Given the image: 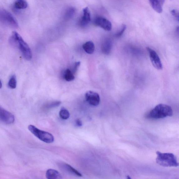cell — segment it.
I'll return each mask as SVG.
<instances>
[{"label":"cell","mask_w":179,"mask_h":179,"mask_svg":"<svg viewBox=\"0 0 179 179\" xmlns=\"http://www.w3.org/2000/svg\"><path fill=\"white\" fill-rule=\"evenodd\" d=\"M10 41L11 44L19 48L25 59L27 60H31L32 55L29 46L16 31H13L12 34Z\"/></svg>","instance_id":"1"},{"label":"cell","mask_w":179,"mask_h":179,"mask_svg":"<svg viewBox=\"0 0 179 179\" xmlns=\"http://www.w3.org/2000/svg\"><path fill=\"white\" fill-rule=\"evenodd\" d=\"M173 115L172 109L170 106L160 104L150 111L147 117L149 119H157L172 117Z\"/></svg>","instance_id":"2"},{"label":"cell","mask_w":179,"mask_h":179,"mask_svg":"<svg viewBox=\"0 0 179 179\" xmlns=\"http://www.w3.org/2000/svg\"><path fill=\"white\" fill-rule=\"evenodd\" d=\"M157 157L156 161L159 165L166 167H177L179 163L177 158L172 153L156 152Z\"/></svg>","instance_id":"3"},{"label":"cell","mask_w":179,"mask_h":179,"mask_svg":"<svg viewBox=\"0 0 179 179\" xmlns=\"http://www.w3.org/2000/svg\"><path fill=\"white\" fill-rule=\"evenodd\" d=\"M28 128L31 133L43 142L48 143L54 142V137L50 133L41 130L35 126L31 125H29Z\"/></svg>","instance_id":"4"},{"label":"cell","mask_w":179,"mask_h":179,"mask_svg":"<svg viewBox=\"0 0 179 179\" xmlns=\"http://www.w3.org/2000/svg\"><path fill=\"white\" fill-rule=\"evenodd\" d=\"M0 20L3 24L10 27L14 28L18 27V22L12 14L4 9H1L0 11Z\"/></svg>","instance_id":"5"},{"label":"cell","mask_w":179,"mask_h":179,"mask_svg":"<svg viewBox=\"0 0 179 179\" xmlns=\"http://www.w3.org/2000/svg\"><path fill=\"white\" fill-rule=\"evenodd\" d=\"M147 50L149 53L150 58L152 65L158 70H162L163 69L162 63L156 52L148 47H147Z\"/></svg>","instance_id":"6"},{"label":"cell","mask_w":179,"mask_h":179,"mask_svg":"<svg viewBox=\"0 0 179 179\" xmlns=\"http://www.w3.org/2000/svg\"><path fill=\"white\" fill-rule=\"evenodd\" d=\"M0 120L1 122L7 125L13 123L15 121V117L11 112L4 109L0 108Z\"/></svg>","instance_id":"7"},{"label":"cell","mask_w":179,"mask_h":179,"mask_svg":"<svg viewBox=\"0 0 179 179\" xmlns=\"http://www.w3.org/2000/svg\"><path fill=\"white\" fill-rule=\"evenodd\" d=\"M94 24L106 31H110L112 28L111 22L108 20L102 17H97L94 21Z\"/></svg>","instance_id":"8"},{"label":"cell","mask_w":179,"mask_h":179,"mask_svg":"<svg viewBox=\"0 0 179 179\" xmlns=\"http://www.w3.org/2000/svg\"><path fill=\"white\" fill-rule=\"evenodd\" d=\"M85 98L86 102L92 106H97L99 104L100 96L96 92L92 91L87 92L85 94Z\"/></svg>","instance_id":"9"},{"label":"cell","mask_w":179,"mask_h":179,"mask_svg":"<svg viewBox=\"0 0 179 179\" xmlns=\"http://www.w3.org/2000/svg\"><path fill=\"white\" fill-rule=\"evenodd\" d=\"M60 168L63 171L69 174L78 176L79 177H82V175L79 172L71 167L69 164L64 163H60L59 164Z\"/></svg>","instance_id":"10"},{"label":"cell","mask_w":179,"mask_h":179,"mask_svg":"<svg viewBox=\"0 0 179 179\" xmlns=\"http://www.w3.org/2000/svg\"><path fill=\"white\" fill-rule=\"evenodd\" d=\"M91 13L88 7H86L83 10V16L80 20V25L82 27L87 25L91 21Z\"/></svg>","instance_id":"11"},{"label":"cell","mask_w":179,"mask_h":179,"mask_svg":"<svg viewBox=\"0 0 179 179\" xmlns=\"http://www.w3.org/2000/svg\"><path fill=\"white\" fill-rule=\"evenodd\" d=\"M152 8L156 12L161 13L163 11V7L165 0H149Z\"/></svg>","instance_id":"12"},{"label":"cell","mask_w":179,"mask_h":179,"mask_svg":"<svg viewBox=\"0 0 179 179\" xmlns=\"http://www.w3.org/2000/svg\"><path fill=\"white\" fill-rule=\"evenodd\" d=\"M46 178L48 179H62V176L57 170L49 169L46 172Z\"/></svg>","instance_id":"13"},{"label":"cell","mask_w":179,"mask_h":179,"mask_svg":"<svg viewBox=\"0 0 179 179\" xmlns=\"http://www.w3.org/2000/svg\"><path fill=\"white\" fill-rule=\"evenodd\" d=\"M82 47L86 53L90 54H93L95 50L94 43L91 41L85 43L83 45Z\"/></svg>","instance_id":"14"},{"label":"cell","mask_w":179,"mask_h":179,"mask_svg":"<svg viewBox=\"0 0 179 179\" xmlns=\"http://www.w3.org/2000/svg\"><path fill=\"white\" fill-rule=\"evenodd\" d=\"M112 47V43L110 40L107 39L104 42L102 45V50L103 53L108 54L110 52Z\"/></svg>","instance_id":"15"},{"label":"cell","mask_w":179,"mask_h":179,"mask_svg":"<svg viewBox=\"0 0 179 179\" xmlns=\"http://www.w3.org/2000/svg\"><path fill=\"white\" fill-rule=\"evenodd\" d=\"M76 10L73 7H70L67 8L65 11L63 18L65 21H68L71 19L75 15Z\"/></svg>","instance_id":"16"},{"label":"cell","mask_w":179,"mask_h":179,"mask_svg":"<svg viewBox=\"0 0 179 179\" xmlns=\"http://www.w3.org/2000/svg\"><path fill=\"white\" fill-rule=\"evenodd\" d=\"M14 7L17 9H24L27 7L28 4L25 0H16Z\"/></svg>","instance_id":"17"},{"label":"cell","mask_w":179,"mask_h":179,"mask_svg":"<svg viewBox=\"0 0 179 179\" xmlns=\"http://www.w3.org/2000/svg\"><path fill=\"white\" fill-rule=\"evenodd\" d=\"M64 77L65 80L68 82L71 81L75 78L73 72L69 69H67L65 71Z\"/></svg>","instance_id":"18"},{"label":"cell","mask_w":179,"mask_h":179,"mask_svg":"<svg viewBox=\"0 0 179 179\" xmlns=\"http://www.w3.org/2000/svg\"><path fill=\"white\" fill-rule=\"evenodd\" d=\"M59 115L62 119L67 120L70 117V114L67 109L62 108L59 112Z\"/></svg>","instance_id":"19"},{"label":"cell","mask_w":179,"mask_h":179,"mask_svg":"<svg viewBox=\"0 0 179 179\" xmlns=\"http://www.w3.org/2000/svg\"><path fill=\"white\" fill-rule=\"evenodd\" d=\"M17 79L15 75H13L10 79L8 82V86L11 89H14L16 88Z\"/></svg>","instance_id":"20"},{"label":"cell","mask_w":179,"mask_h":179,"mask_svg":"<svg viewBox=\"0 0 179 179\" xmlns=\"http://www.w3.org/2000/svg\"><path fill=\"white\" fill-rule=\"evenodd\" d=\"M60 104H61V102L60 101H55V102H51L46 105L45 106V108L47 109H50L56 108L59 106Z\"/></svg>","instance_id":"21"},{"label":"cell","mask_w":179,"mask_h":179,"mask_svg":"<svg viewBox=\"0 0 179 179\" xmlns=\"http://www.w3.org/2000/svg\"><path fill=\"white\" fill-rule=\"evenodd\" d=\"M126 29V26L125 25H123L122 26V28L119 31L115 34V36L117 37H120L124 33V31H125Z\"/></svg>","instance_id":"22"},{"label":"cell","mask_w":179,"mask_h":179,"mask_svg":"<svg viewBox=\"0 0 179 179\" xmlns=\"http://www.w3.org/2000/svg\"><path fill=\"white\" fill-rule=\"evenodd\" d=\"M171 13L175 19L179 22V11L176 10H172L171 11Z\"/></svg>","instance_id":"23"},{"label":"cell","mask_w":179,"mask_h":179,"mask_svg":"<svg viewBox=\"0 0 179 179\" xmlns=\"http://www.w3.org/2000/svg\"><path fill=\"white\" fill-rule=\"evenodd\" d=\"M80 64V62H77L75 63L73 70V73H75L77 70L78 68L79 67Z\"/></svg>","instance_id":"24"},{"label":"cell","mask_w":179,"mask_h":179,"mask_svg":"<svg viewBox=\"0 0 179 179\" xmlns=\"http://www.w3.org/2000/svg\"><path fill=\"white\" fill-rule=\"evenodd\" d=\"M76 125L78 127H81L82 126V123L81 120L80 119H78L76 120L75 122Z\"/></svg>","instance_id":"25"},{"label":"cell","mask_w":179,"mask_h":179,"mask_svg":"<svg viewBox=\"0 0 179 179\" xmlns=\"http://www.w3.org/2000/svg\"><path fill=\"white\" fill-rule=\"evenodd\" d=\"M176 31H177V33L179 34V27H178L177 28V29H176Z\"/></svg>","instance_id":"26"}]
</instances>
